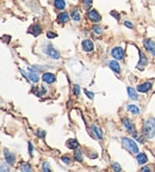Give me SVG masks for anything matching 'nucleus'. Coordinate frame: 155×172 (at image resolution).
I'll use <instances>...</instances> for the list:
<instances>
[{"label":"nucleus","instance_id":"1","mask_svg":"<svg viewBox=\"0 0 155 172\" xmlns=\"http://www.w3.org/2000/svg\"><path fill=\"white\" fill-rule=\"evenodd\" d=\"M143 135L147 139H153L155 136V118L149 117L143 125Z\"/></svg>","mask_w":155,"mask_h":172},{"label":"nucleus","instance_id":"2","mask_svg":"<svg viewBox=\"0 0 155 172\" xmlns=\"http://www.w3.org/2000/svg\"><path fill=\"white\" fill-rule=\"evenodd\" d=\"M122 143H123V147L128 152H130L131 154H139V146L135 141L130 139V138H123L122 139Z\"/></svg>","mask_w":155,"mask_h":172},{"label":"nucleus","instance_id":"3","mask_svg":"<svg viewBox=\"0 0 155 172\" xmlns=\"http://www.w3.org/2000/svg\"><path fill=\"white\" fill-rule=\"evenodd\" d=\"M44 53H46L49 57H51V59H55V60H59V59H60V53H59L51 44H46V48H44Z\"/></svg>","mask_w":155,"mask_h":172},{"label":"nucleus","instance_id":"4","mask_svg":"<svg viewBox=\"0 0 155 172\" xmlns=\"http://www.w3.org/2000/svg\"><path fill=\"white\" fill-rule=\"evenodd\" d=\"M143 44H144V48L147 49L148 52L153 55V56H155V42L154 41L150 38H144L143 39Z\"/></svg>","mask_w":155,"mask_h":172},{"label":"nucleus","instance_id":"5","mask_svg":"<svg viewBox=\"0 0 155 172\" xmlns=\"http://www.w3.org/2000/svg\"><path fill=\"white\" fill-rule=\"evenodd\" d=\"M87 17H88V19H90L91 22H94V23H98V22H100L101 20L100 15H99L95 10H93V8L87 12Z\"/></svg>","mask_w":155,"mask_h":172},{"label":"nucleus","instance_id":"6","mask_svg":"<svg viewBox=\"0 0 155 172\" xmlns=\"http://www.w3.org/2000/svg\"><path fill=\"white\" fill-rule=\"evenodd\" d=\"M112 56L116 60H123L124 57V50L122 47H115L112 49Z\"/></svg>","mask_w":155,"mask_h":172},{"label":"nucleus","instance_id":"7","mask_svg":"<svg viewBox=\"0 0 155 172\" xmlns=\"http://www.w3.org/2000/svg\"><path fill=\"white\" fill-rule=\"evenodd\" d=\"M123 124L128 132H131L134 136H137V134L135 132V128H134V124H132V122L129 118H123Z\"/></svg>","mask_w":155,"mask_h":172},{"label":"nucleus","instance_id":"8","mask_svg":"<svg viewBox=\"0 0 155 172\" xmlns=\"http://www.w3.org/2000/svg\"><path fill=\"white\" fill-rule=\"evenodd\" d=\"M42 32V28H41V25L38 24H35V25H31L30 28H29V34H31L32 36H38L39 34Z\"/></svg>","mask_w":155,"mask_h":172},{"label":"nucleus","instance_id":"9","mask_svg":"<svg viewBox=\"0 0 155 172\" xmlns=\"http://www.w3.org/2000/svg\"><path fill=\"white\" fill-rule=\"evenodd\" d=\"M42 79H43V81H44V83H46V84H53L56 78H55V75L53 74V73L46 72V73H43Z\"/></svg>","mask_w":155,"mask_h":172},{"label":"nucleus","instance_id":"10","mask_svg":"<svg viewBox=\"0 0 155 172\" xmlns=\"http://www.w3.org/2000/svg\"><path fill=\"white\" fill-rule=\"evenodd\" d=\"M4 156H5V159H6V163L8 165H13L16 161V156L13 153H11V152H8L5 149V152H4Z\"/></svg>","mask_w":155,"mask_h":172},{"label":"nucleus","instance_id":"11","mask_svg":"<svg viewBox=\"0 0 155 172\" xmlns=\"http://www.w3.org/2000/svg\"><path fill=\"white\" fill-rule=\"evenodd\" d=\"M81 47L82 49L87 52V53H90V52H92L94 46H93L92 41H90V39H85V41H82V43H81Z\"/></svg>","mask_w":155,"mask_h":172},{"label":"nucleus","instance_id":"12","mask_svg":"<svg viewBox=\"0 0 155 172\" xmlns=\"http://www.w3.org/2000/svg\"><path fill=\"white\" fill-rule=\"evenodd\" d=\"M150 88H152V83H149V81L143 83V84H140V85L137 86V91H139V92H142V93L148 92Z\"/></svg>","mask_w":155,"mask_h":172},{"label":"nucleus","instance_id":"13","mask_svg":"<svg viewBox=\"0 0 155 172\" xmlns=\"http://www.w3.org/2000/svg\"><path fill=\"white\" fill-rule=\"evenodd\" d=\"M139 54H140V61L137 63V68H142V67H144L148 63V60L147 57H146V55L143 54L141 50H139Z\"/></svg>","mask_w":155,"mask_h":172},{"label":"nucleus","instance_id":"14","mask_svg":"<svg viewBox=\"0 0 155 172\" xmlns=\"http://www.w3.org/2000/svg\"><path fill=\"white\" fill-rule=\"evenodd\" d=\"M68 20H69V15L66 13V12H62V13H60V15L57 16V22H59L60 24L67 23Z\"/></svg>","mask_w":155,"mask_h":172},{"label":"nucleus","instance_id":"15","mask_svg":"<svg viewBox=\"0 0 155 172\" xmlns=\"http://www.w3.org/2000/svg\"><path fill=\"white\" fill-rule=\"evenodd\" d=\"M28 79H30L32 83H38L39 80V77L38 74L35 72L33 70H30V72H29V74H28Z\"/></svg>","mask_w":155,"mask_h":172},{"label":"nucleus","instance_id":"16","mask_svg":"<svg viewBox=\"0 0 155 172\" xmlns=\"http://www.w3.org/2000/svg\"><path fill=\"white\" fill-rule=\"evenodd\" d=\"M136 160H137V163L141 165L146 164L148 160L147 156L144 154V153H139V154H136Z\"/></svg>","mask_w":155,"mask_h":172},{"label":"nucleus","instance_id":"17","mask_svg":"<svg viewBox=\"0 0 155 172\" xmlns=\"http://www.w3.org/2000/svg\"><path fill=\"white\" fill-rule=\"evenodd\" d=\"M67 147L72 149H77L79 147V142L75 139H69V140L67 141Z\"/></svg>","mask_w":155,"mask_h":172},{"label":"nucleus","instance_id":"18","mask_svg":"<svg viewBox=\"0 0 155 172\" xmlns=\"http://www.w3.org/2000/svg\"><path fill=\"white\" fill-rule=\"evenodd\" d=\"M126 91H128V94H129V97H130L131 99H134V101H137V99H139V97H137V92H136L132 87L129 86V87L126 88Z\"/></svg>","mask_w":155,"mask_h":172},{"label":"nucleus","instance_id":"19","mask_svg":"<svg viewBox=\"0 0 155 172\" xmlns=\"http://www.w3.org/2000/svg\"><path fill=\"white\" fill-rule=\"evenodd\" d=\"M108 66H110V68L113 70V72H116V73H119L121 72V67H119V65L117 61H110L108 62Z\"/></svg>","mask_w":155,"mask_h":172},{"label":"nucleus","instance_id":"20","mask_svg":"<svg viewBox=\"0 0 155 172\" xmlns=\"http://www.w3.org/2000/svg\"><path fill=\"white\" fill-rule=\"evenodd\" d=\"M70 16H72V19H74L75 22H79V20L81 19V17H80V13H79V11H78L77 8L72 10V12H70Z\"/></svg>","mask_w":155,"mask_h":172},{"label":"nucleus","instance_id":"21","mask_svg":"<svg viewBox=\"0 0 155 172\" xmlns=\"http://www.w3.org/2000/svg\"><path fill=\"white\" fill-rule=\"evenodd\" d=\"M54 6L57 8V10H63L64 6H66V2H64V0H55Z\"/></svg>","mask_w":155,"mask_h":172},{"label":"nucleus","instance_id":"22","mask_svg":"<svg viewBox=\"0 0 155 172\" xmlns=\"http://www.w3.org/2000/svg\"><path fill=\"white\" fill-rule=\"evenodd\" d=\"M128 110L131 112V114H134V115H137V114H140V108H137L136 105H134V104H129L128 105Z\"/></svg>","mask_w":155,"mask_h":172},{"label":"nucleus","instance_id":"23","mask_svg":"<svg viewBox=\"0 0 155 172\" xmlns=\"http://www.w3.org/2000/svg\"><path fill=\"white\" fill-rule=\"evenodd\" d=\"M92 130L94 132L95 134V136L98 138V139H103V132H101V129H99L97 125H93L92 127Z\"/></svg>","mask_w":155,"mask_h":172},{"label":"nucleus","instance_id":"24","mask_svg":"<svg viewBox=\"0 0 155 172\" xmlns=\"http://www.w3.org/2000/svg\"><path fill=\"white\" fill-rule=\"evenodd\" d=\"M74 158L78 161H82V152L81 151H75L74 152Z\"/></svg>","mask_w":155,"mask_h":172},{"label":"nucleus","instance_id":"25","mask_svg":"<svg viewBox=\"0 0 155 172\" xmlns=\"http://www.w3.org/2000/svg\"><path fill=\"white\" fill-rule=\"evenodd\" d=\"M20 170L23 172H30L31 171V166L28 164H23L22 166H20Z\"/></svg>","mask_w":155,"mask_h":172},{"label":"nucleus","instance_id":"26","mask_svg":"<svg viewBox=\"0 0 155 172\" xmlns=\"http://www.w3.org/2000/svg\"><path fill=\"white\" fill-rule=\"evenodd\" d=\"M112 170L116 172H121L122 171V167L117 164V163H112Z\"/></svg>","mask_w":155,"mask_h":172},{"label":"nucleus","instance_id":"27","mask_svg":"<svg viewBox=\"0 0 155 172\" xmlns=\"http://www.w3.org/2000/svg\"><path fill=\"white\" fill-rule=\"evenodd\" d=\"M42 170H43L44 172H49L50 170H51V169H50L49 164H48V163L46 161V163H43V164H42Z\"/></svg>","mask_w":155,"mask_h":172},{"label":"nucleus","instance_id":"28","mask_svg":"<svg viewBox=\"0 0 155 172\" xmlns=\"http://www.w3.org/2000/svg\"><path fill=\"white\" fill-rule=\"evenodd\" d=\"M93 31L99 35V34H101V32H103V29H101L100 26H98V25H94V26H93Z\"/></svg>","mask_w":155,"mask_h":172},{"label":"nucleus","instance_id":"29","mask_svg":"<svg viewBox=\"0 0 155 172\" xmlns=\"http://www.w3.org/2000/svg\"><path fill=\"white\" fill-rule=\"evenodd\" d=\"M61 160H62V163H64L66 165H69L70 164V158H69V156H62Z\"/></svg>","mask_w":155,"mask_h":172},{"label":"nucleus","instance_id":"30","mask_svg":"<svg viewBox=\"0 0 155 172\" xmlns=\"http://www.w3.org/2000/svg\"><path fill=\"white\" fill-rule=\"evenodd\" d=\"M56 36H57V35H56L55 32H51V31H48V32H46V37H48V38H50V39L55 38Z\"/></svg>","mask_w":155,"mask_h":172},{"label":"nucleus","instance_id":"31","mask_svg":"<svg viewBox=\"0 0 155 172\" xmlns=\"http://www.w3.org/2000/svg\"><path fill=\"white\" fill-rule=\"evenodd\" d=\"M74 94L79 96L80 94V86L79 85H74Z\"/></svg>","mask_w":155,"mask_h":172},{"label":"nucleus","instance_id":"32","mask_svg":"<svg viewBox=\"0 0 155 172\" xmlns=\"http://www.w3.org/2000/svg\"><path fill=\"white\" fill-rule=\"evenodd\" d=\"M85 93L87 94V97H88L90 99H93V98H94V93H93V92H90V91L85 90Z\"/></svg>","mask_w":155,"mask_h":172},{"label":"nucleus","instance_id":"33","mask_svg":"<svg viewBox=\"0 0 155 172\" xmlns=\"http://www.w3.org/2000/svg\"><path fill=\"white\" fill-rule=\"evenodd\" d=\"M124 25H125L126 28H130V29H134V24H132L131 22H128V20H126V22H124Z\"/></svg>","mask_w":155,"mask_h":172},{"label":"nucleus","instance_id":"34","mask_svg":"<svg viewBox=\"0 0 155 172\" xmlns=\"http://www.w3.org/2000/svg\"><path fill=\"white\" fill-rule=\"evenodd\" d=\"M37 136H38V138H44V136H46V132H44V130H38V132H37Z\"/></svg>","mask_w":155,"mask_h":172},{"label":"nucleus","instance_id":"35","mask_svg":"<svg viewBox=\"0 0 155 172\" xmlns=\"http://www.w3.org/2000/svg\"><path fill=\"white\" fill-rule=\"evenodd\" d=\"M84 4H85L86 6H90L92 4V0H84Z\"/></svg>","mask_w":155,"mask_h":172},{"label":"nucleus","instance_id":"36","mask_svg":"<svg viewBox=\"0 0 155 172\" xmlns=\"http://www.w3.org/2000/svg\"><path fill=\"white\" fill-rule=\"evenodd\" d=\"M29 154L32 156V143L31 142H29Z\"/></svg>","mask_w":155,"mask_h":172},{"label":"nucleus","instance_id":"37","mask_svg":"<svg viewBox=\"0 0 155 172\" xmlns=\"http://www.w3.org/2000/svg\"><path fill=\"white\" fill-rule=\"evenodd\" d=\"M141 171H150V167H142V169H141Z\"/></svg>","mask_w":155,"mask_h":172}]
</instances>
